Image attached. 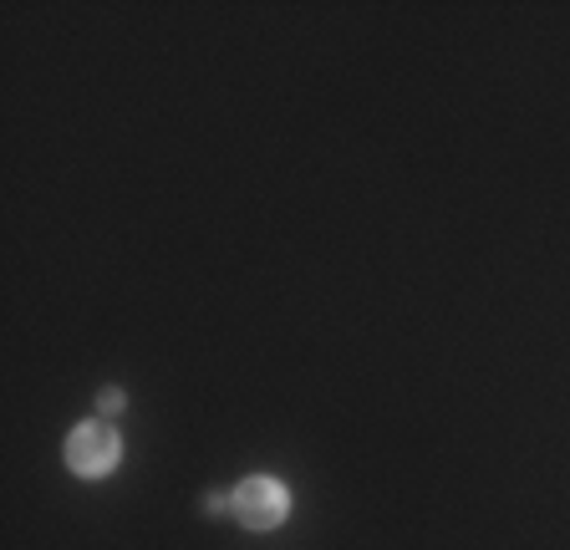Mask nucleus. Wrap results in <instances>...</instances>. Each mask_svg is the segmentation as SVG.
I'll return each mask as SVG.
<instances>
[{
  "label": "nucleus",
  "instance_id": "obj_2",
  "mask_svg": "<svg viewBox=\"0 0 570 550\" xmlns=\"http://www.w3.org/2000/svg\"><path fill=\"white\" fill-rule=\"evenodd\" d=\"M229 504H235V514L249 530H275L291 514V494H285L281 479H245Z\"/></svg>",
  "mask_w": 570,
  "mask_h": 550
},
{
  "label": "nucleus",
  "instance_id": "obj_1",
  "mask_svg": "<svg viewBox=\"0 0 570 550\" xmlns=\"http://www.w3.org/2000/svg\"><path fill=\"white\" fill-rule=\"evenodd\" d=\"M118 454H122V443L107 423H82V429H71V439H67V464H71V474H82V479L112 474Z\"/></svg>",
  "mask_w": 570,
  "mask_h": 550
},
{
  "label": "nucleus",
  "instance_id": "obj_3",
  "mask_svg": "<svg viewBox=\"0 0 570 550\" xmlns=\"http://www.w3.org/2000/svg\"><path fill=\"white\" fill-rule=\"evenodd\" d=\"M102 407H107V413H118V407H122V393H118V387H107V393H102Z\"/></svg>",
  "mask_w": 570,
  "mask_h": 550
}]
</instances>
